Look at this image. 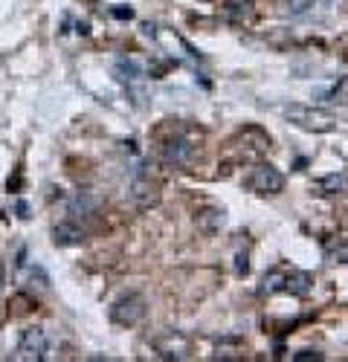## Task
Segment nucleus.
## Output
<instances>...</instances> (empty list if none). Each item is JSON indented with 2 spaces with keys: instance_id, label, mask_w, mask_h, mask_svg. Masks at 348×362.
<instances>
[{
  "instance_id": "nucleus-6",
  "label": "nucleus",
  "mask_w": 348,
  "mask_h": 362,
  "mask_svg": "<svg viewBox=\"0 0 348 362\" xmlns=\"http://www.w3.org/2000/svg\"><path fill=\"white\" fill-rule=\"evenodd\" d=\"M84 238H87V232H84V226L76 221V218H70V221H62L58 226H52V244L55 247H79V244H84Z\"/></svg>"
},
{
  "instance_id": "nucleus-16",
  "label": "nucleus",
  "mask_w": 348,
  "mask_h": 362,
  "mask_svg": "<svg viewBox=\"0 0 348 362\" xmlns=\"http://www.w3.org/2000/svg\"><path fill=\"white\" fill-rule=\"evenodd\" d=\"M294 359H296V362H302V359H323V354H319V351H311V348H305V351L294 354Z\"/></svg>"
},
{
  "instance_id": "nucleus-2",
  "label": "nucleus",
  "mask_w": 348,
  "mask_h": 362,
  "mask_svg": "<svg viewBox=\"0 0 348 362\" xmlns=\"http://www.w3.org/2000/svg\"><path fill=\"white\" fill-rule=\"evenodd\" d=\"M110 322L120 327H137L145 319V298L139 293H125L110 305Z\"/></svg>"
},
{
  "instance_id": "nucleus-10",
  "label": "nucleus",
  "mask_w": 348,
  "mask_h": 362,
  "mask_svg": "<svg viewBox=\"0 0 348 362\" xmlns=\"http://www.w3.org/2000/svg\"><path fill=\"white\" fill-rule=\"evenodd\" d=\"M224 223H226V212H224V209H203V212L197 215V229L209 232V235H215Z\"/></svg>"
},
{
  "instance_id": "nucleus-8",
  "label": "nucleus",
  "mask_w": 348,
  "mask_h": 362,
  "mask_svg": "<svg viewBox=\"0 0 348 362\" xmlns=\"http://www.w3.org/2000/svg\"><path fill=\"white\" fill-rule=\"evenodd\" d=\"M163 157L171 165H189L195 160V145L186 136H174V139H168L163 145Z\"/></svg>"
},
{
  "instance_id": "nucleus-17",
  "label": "nucleus",
  "mask_w": 348,
  "mask_h": 362,
  "mask_svg": "<svg viewBox=\"0 0 348 362\" xmlns=\"http://www.w3.org/2000/svg\"><path fill=\"white\" fill-rule=\"evenodd\" d=\"M323 186H325V189H342V186H345V177H331V180H325Z\"/></svg>"
},
{
  "instance_id": "nucleus-1",
  "label": "nucleus",
  "mask_w": 348,
  "mask_h": 362,
  "mask_svg": "<svg viewBox=\"0 0 348 362\" xmlns=\"http://www.w3.org/2000/svg\"><path fill=\"white\" fill-rule=\"evenodd\" d=\"M279 113L287 119L290 125H296L308 134H331L337 128V116L323 110V107H311V105H279Z\"/></svg>"
},
{
  "instance_id": "nucleus-9",
  "label": "nucleus",
  "mask_w": 348,
  "mask_h": 362,
  "mask_svg": "<svg viewBox=\"0 0 348 362\" xmlns=\"http://www.w3.org/2000/svg\"><path fill=\"white\" fill-rule=\"evenodd\" d=\"M113 73H116L120 81H137V78L145 76V67H142V62H137V58H120L116 67H113Z\"/></svg>"
},
{
  "instance_id": "nucleus-7",
  "label": "nucleus",
  "mask_w": 348,
  "mask_h": 362,
  "mask_svg": "<svg viewBox=\"0 0 348 362\" xmlns=\"http://www.w3.org/2000/svg\"><path fill=\"white\" fill-rule=\"evenodd\" d=\"M128 197L137 209H151V206H157L160 192H157V183H151L149 177H137L128 186Z\"/></svg>"
},
{
  "instance_id": "nucleus-4",
  "label": "nucleus",
  "mask_w": 348,
  "mask_h": 362,
  "mask_svg": "<svg viewBox=\"0 0 348 362\" xmlns=\"http://www.w3.org/2000/svg\"><path fill=\"white\" fill-rule=\"evenodd\" d=\"M47 351H50V342H47L44 327H26L18 339L15 356L23 362H41V359H47Z\"/></svg>"
},
{
  "instance_id": "nucleus-3",
  "label": "nucleus",
  "mask_w": 348,
  "mask_h": 362,
  "mask_svg": "<svg viewBox=\"0 0 348 362\" xmlns=\"http://www.w3.org/2000/svg\"><path fill=\"white\" fill-rule=\"evenodd\" d=\"M244 186L255 194H279L284 189V174L273 165H255L247 177H244Z\"/></svg>"
},
{
  "instance_id": "nucleus-5",
  "label": "nucleus",
  "mask_w": 348,
  "mask_h": 362,
  "mask_svg": "<svg viewBox=\"0 0 348 362\" xmlns=\"http://www.w3.org/2000/svg\"><path fill=\"white\" fill-rule=\"evenodd\" d=\"M154 351L163 356V359H186L192 354V342L189 337L178 334V330H166L154 339Z\"/></svg>"
},
{
  "instance_id": "nucleus-12",
  "label": "nucleus",
  "mask_w": 348,
  "mask_h": 362,
  "mask_svg": "<svg viewBox=\"0 0 348 362\" xmlns=\"http://www.w3.org/2000/svg\"><path fill=\"white\" fill-rule=\"evenodd\" d=\"M96 209V197H91V194H79L73 203H70V215L73 218H87Z\"/></svg>"
},
{
  "instance_id": "nucleus-11",
  "label": "nucleus",
  "mask_w": 348,
  "mask_h": 362,
  "mask_svg": "<svg viewBox=\"0 0 348 362\" xmlns=\"http://www.w3.org/2000/svg\"><path fill=\"white\" fill-rule=\"evenodd\" d=\"M325 255H328V261H334V264H348V238L331 240V244L325 247Z\"/></svg>"
},
{
  "instance_id": "nucleus-15",
  "label": "nucleus",
  "mask_w": 348,
  "mask_h": 362,
  "mask_svg": "<svg viewBox=\"0 0 348 362\" xmlns=\"http://www.w3.org/2000/svg\"><path fill=\"white\" fill-rule=\"evenodd\" d=\"M282 6H284V12H287L290 18H302V15L311 12L313 0H282Z\"/></svg>"
},
{
  "instance_id": "nucleus-14",
  "label": "nucleus",
  "mask_w": 348,
  "mask_h": 362,
  "mask_svg": "<svg viewBox=\"0 0 348 362\" xmlns=\"http://www.w3.org/2000/svg\"><path fill=\"white\" fill-rule=\"evenodd\" d=\"M284 290L296 293V296H308V290H311V279H308L305 273H290V276L284 279Z\"/></svg>"
},
{
  "instance_id": "nucleus-13",
  "label": "nucleus",
  "mask_w": 348,
  "mask_h": 362,
  "mask_svg": "<svg viewBox=\"0 0 348 362\" xmlns=\"http://www.w3.org/2000/svg\"><path fill=\"white\" fill-rule=\"evenodd\" d=\"M226 15L232 21H247L253 15V0H229V4H226Z\"/></svg>"
}]
</instances>
